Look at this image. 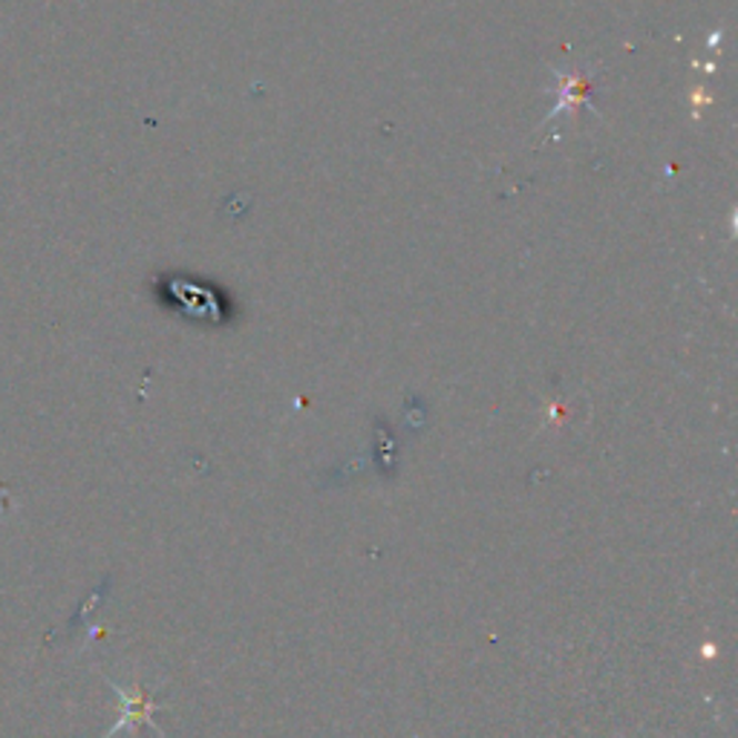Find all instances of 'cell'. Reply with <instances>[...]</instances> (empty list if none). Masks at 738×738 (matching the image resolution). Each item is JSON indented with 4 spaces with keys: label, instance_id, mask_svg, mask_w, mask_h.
<instances>
[{
    "label": "cell",
    "instance_id": "6da1fadb",
    "mask_svg": "<svg viewBox=\"0 0 738 738\" xmlns=\"http://www.w3.org/2000/svg\"><path fill=\"white\" fill-rule=\"evenodd\" d=\"M554 81H557V101H554L552 113L545 115V122L557 119L563 110L580 108V104H586L592 113L600 115V110H597L595 101H592V93H595V81L588 79V75H566V72H554Z\"/></svg>",
    "mask_w": 738,
    "mask_h": 738
}]
</instances>
